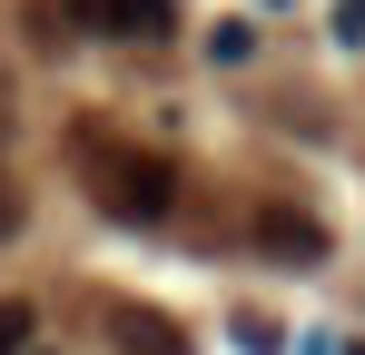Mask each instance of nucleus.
<instances>
[{
	"mask_svg": "<svg viewBox=\"0 0 365 355\" xmlns=\"http://www.w3.org/2000/svg\"><path fill=\"white\" fill-rule=\"evenodd\" d=\"M79 178H89V197L119 217V227H158L168 207H178V168L158 158V148H138V138H119L109 118H79Z\"/></svg>",
	"mask_w": 365,
	"mask_h": 355,
	"instance_id": "nucleus-1",
	"label": "nucleus"
},
{
	"mask_svg": "<svg viewBox=\"0 0 365 355\" xmlns=\"http://www.w3.org/2000/svg\"><path fill=\"white\" fill-rule=\"evenodd\" d=\"M178 0H79V30H109V40H168Z\"/></svg>",
	"mask_w": 365,
	"mask_h": 355,
	"instance_id": "nucleus-2",
	"label": "nucleus"
},
{
	"mask_svg": "<svg viewBox=\"0 0 365 355\" xmlns=\"http://www.w3.org/2000/svg\"><path fill=\"white\" fill-rule=\"evenodd\" d=\"M257 247H267V257H287V267H316V257H326V227L297 217V207H257Z\"/></svg>",
	"mask_w": 365,
	"mask_h": 355,
	"instance_id": "nucleus-3",
	"label": "nucleus"
},
{
	"mask_svg": "<svg viewBox=\"0 0 365 355\" xmlns=\"http://www.w3.org/2000/svg\"><path fill=\"white\" fill-rule=\"evenodd\" d=\"M109 336H119V355H187V336L158 306H109Z\"/></svg>",
	"mask_w": 365,
	"mask_h": 355,
	"instance_id": "nucleus-4",
	"label": "nucleus"
},
{
	"mask_svg": "<svg viewBox=\"0 0 365 355\" xmlns=\"http://www.w3.org/2000/svg\"><path fill=\"white\" fill-rule=\"evenodd\" d=\"M30 326H40V316H30L20 296H0V355H30Z\"/></svg>",
	"mask_w": 365,
	"mask_h": 355,
	"instance_id": "nucleus-5",
	"label": "nucleus"
},
{
	"mask_svg": "<svg viewBox=\"0 0 365 355\" xmlns=\"http://www.w3.org/2000/svg\"><path fill=\"white\" fill-rule=\"evenodd\" d=\"M20 227V187H10V178H0V237Z\"/></svg>",
	"mask_w": 365,
	"mask_h": 355,
	"instance_id": "nucleus-6",
	"label": "nucleus"
},
{
	"mask_svg": "<svg viewBox=\"0 0 365 355\" xmlns=\"http://www.w3.org/2000/svg\"><path fill=\"white\" fill-rule=\"evenodd\" d=\"M336 30H346V40H365V0H346V10H336Z\"/></svg>",
	"mask_w": 365,
	"mask_h": 355,
	"instance_id": "nucleus-7",
	"label": "nucleus"
}]
</instances>
